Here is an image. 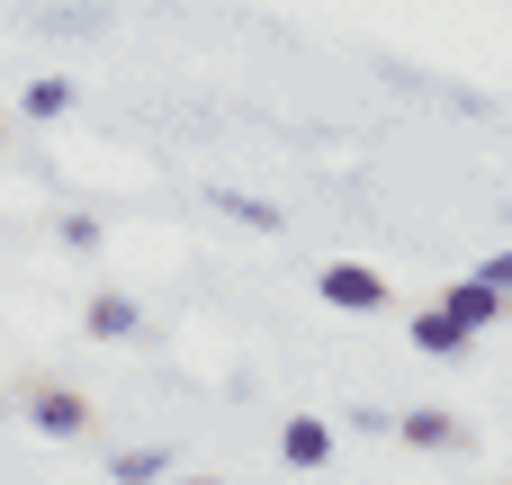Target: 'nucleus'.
<instances>
[{"label": "nucleus", "instance_id": "nucleus-1", "mask_svg": "<svg viewBox=\"0 0 512 485\" xmlns=\"http://www.w3.org/2000/svg\"><path fill=\"white\" fill-rule=\"evenodd\" d=\"M315 297L342 306V315H378V306H387V279H378L369 261H324V270H315Z\"/></svg>", "mask_w": 512, "mask_h": 485}, {"label": "nucleus", "instance_id": "nucleus-2", "mask_svg": "<svg viewBox=\"0 0 512 485\" xmlns=\"http://www.w3.org/2000/svg\"><path fill=\"white\" fill-rule=\"evenodd\" d=\"M27 423H36L45 441H81V432H90V396H81V387H36V396H27Z\"/></svg>", "mask_w": 512, "mask_h": 485}, {"label": "nucleus", "instance_id": "nucleus-3", "mask_svg": "<svg viewBox=\"0 0 512 485\" xmlns=\"http://www.w3.org/2000/svg\"><path fill=\"white\" fill-rule=\"evenodd\" d=\"M396 441H405V450H477V432H468L459 414H441V405L396 414Z\"/></svg>", "mask_w": 512, "mask_h": 485}, {"label": "nucleus", "instance_id": "nucleus-4", "mask_svg": "<svg viewBox=\"0 0 512 485\" xmlns=\"http://www.w3.org/2000/svg\"><path fill=\"white\" fill-rule=\"evenodd\" d=\"M279 459H288L297 477L333 468V423H324V414H288V423H279Z\"/></svg>", "mask_w": 512, "mask_h": 485}, {"label": "nucleus", "instance_id": "nucleus-5", "mask_svg": "<svg viewBox=\"0 0 512 485\" xmlns=\"http://www.w3.org/2000/svg\"><path fill=\"white\" fill-rule=\"evenodd\" d=\"M441 315H459L468 333H486V324H504V315H512V297H504V288H486V279L468 270V279H450V288H441Z\"/></svg>", "mask_w": 512, "mask_h": 485}, {"label": "nucleus", "instance_id": "nucleus-6", "mask_svg": "<svg viewBox=\"0 0 512 485\" xmlns=\"http://www.w3.org/2000/svg\"><path fill=\"white\" fill-rule=\"evenodd\" d=\"M81 324H90V342H135V333H144V306L108 288V297H90V315H81Z\"/></svg>", "mask_w": 512, "mask_h": 485}, {"label": "nucleus", "instance_id": "nucleus-7", "mask_svg": "<svg viewBox=\"0 0 512 485\" xmlns=\"http://www.w3.org/2000/svg\"><path fill=\"white\" fill-rule=\"evenodd\" d=\"M468 342H477V333H468L459 315H441V306L414 315V351H432V360H468Z\"/></svg>", "mask_w": 512, "mask_h": 485}, {"label": "nucleus", "instance_id": "nucleus-8", "mask_svg": "<svg viewBox=\"0 0 512 485\" xmlns=\"http://www.w3.org/2000/svg\"><path fill=\"white\" fill-rule=\"evenodd\" d=\"M171 450H108V485H162Z\"/></svg>", "mask_w": 512, "mask_h": 485}, {"label": "nucleus", "instance_id": "nucleus-9", "mask_svg": "<svg viewBox=\"0 0 512 485\" xmlns=\"http://www.w3.org/2000/svg\"><path fill=\"white\" fill-rule=\"evenodd\" d=\"M18 108H27L36 126H54V117L72 108V81H63V72H45V81H27V99H18Z\"/></svg>", "mask_w": 512, "mask_h": 485}, {"label": "nucleus", "instance_id": "nucleus-10", "mask_svg": "<svg viewBox=\"0 0 512 485\" xmlns=\"http://www.w3.org/2000/svg\"><path fill=\"white\" fill-rule=\"evenodd\" d=\"M216 207H225L234 225H252V234H279V207H261V198H243V189H216Z\"/></svg>", "mask_w": 512, "mask_h": 485}, {"label": "nucleus", "instance_id": "nucleus-11", "mask_svg": "<svg viewBox=\"0 0 512 485\" xmlns=\"http://www.w3.org/2000/svg\"><path fill=\"white\" fill-rule=\"evenodd\" d=\"M351 432H360V441H396V414H387V405H360Z\"/></svg>", "mask_w": 512, "mask_h": 485}, {"label": "nucleus", "instance_id": "nucleus-12", "mask_svg": "<svg viewBox=\"0 0 512 485\" xmlns=\"http://www.w3.org/2000/svg\"><path fill=\"white\" fill-rule=\"evenodd\" d=\"M54 234H63V243H72V252H90V243H99V216H63V225H54Z\"/></svg>", "mask_w": 512, "mask_h": 485}, {"label": "nucleus", "instance_id": "nucleus-13", "mask_svg": "<svg viewBox=\"0 0 512 485\" xmlns=\"http://www.w3.org/2000/svg\"><path fill=\"white\" fill-rule=\"evenodd\" d=\"M477 279H486V288H504V297H512V252H495V261H477Z\"/></svg>", "mask_w": 512, "mask_h": 485}, {"label": "nucleus", "instance_id": "nucleus-14", "mask_svg": "<svg viewBox=\"0 0 512 485\" xmlns=\"http://www.w3.org/2000/svg\"><path fill=\"white\" fill-rule=\"evenodd\" d=\"M180 485H225V477H180Z\"/></svg>", "mask_w": 512, "mask_h": 485}, {"label": "nucleus", "instance_id": "nucleus-15", "mask_svg": "<svg viewBox=\"0 0 512 485\" xmlns=\"http://www.w3.org/2000/svg\"><path fill=\"white\" fill-rule=\"evenodd\" d=\"M504 225H512V207H504Z\"/></svg>", "mask_w": 512, "mask_h": 485}]
</instances>
